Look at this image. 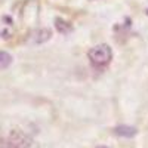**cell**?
<instances>
[{"instance_id": "7a4b0ae2", "label": "cell", "mask_w": 148, "mask_h": 148, "mask_svg": "<svg viewBox=\"0 0 148 148\" xmlns=\"http://www.w3.org/2000/svg\"><path fill=\"white\" fill-rule=\"evenodd\" d=\"M51 31L46 30V28H42V30H37L31 34V42L36 43V45H40V43H45L51 39Z\"/></svg>"}, {"instance_id": "3957f363", "label": "cell", "mask_w": 148, "mask_h": 148, "mask_svg": "<svg viewBox=\"0 0 148 148\" xmlns=\"http://www.w3.org/2000/svg\"><path fill=\"white\" fill-rule=\"evenodd\" d=\"M113 132L117 135V136H123V138H132L136 135V129L132 127V126H126V125H121L113 129Z\"/></svg>"}, {"instance_id": "5b68a950", "label": "cell", "mask_w": 148, "mask_h": 148, "mask_svg": "<svg viewBox=\"0 0 148 148\" xmlns=\"http://www.w3.org/2000/svg\"><path fill=\"white\" fill-rule=\"evenodd\" d=\"M12 64V56L8 52L0 51V70H5Z\"/></svg>"}, {"instance_id": "277c9868", "label": "cell", "mask_w": 148, "mask_h": 148, "mask_svg": "<svg viewBox=\"0 0 148 148\" xmlns=\"http://www.w3.org/2000/svg\"><path fill=\"white\" fill-rule=\"evenodd\" d=\"M55 25H56V30H58L59 33H62V34H67V33H70V31L73 30L71 24L67 22V21H64V19H61V18H58V19L55 21Z\"/></svg>"}, {"instance_id": "6da1fadb", "label": "cell", "mask_w": 148, "mask_h": 148, "mask_svg": "<svg viewBox=\"0 0 148 148\" xmlns=\"http://www.w3.org/2000/svg\"><path fill=\"white\" fill-rule=\"evenodd\" d=\"M88 56L90 59V62L95 67H105L113 56V52L108 45H96L92 49H89Z\"/></svg>"}, {"instance_id": "8992f818", "label": "cell", "mask_w": 148, "mask_h": 148, "mask_svg": "<svg viewBox=\"0 0 148 148\" xmlns=\"http://www.w3.org/2000/svg\"><path fill=\"white\" fill-rule=\"evenodd\" d=\"M98 148H107V147H98Z\"/></svg>"}]
</instances>
